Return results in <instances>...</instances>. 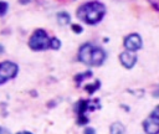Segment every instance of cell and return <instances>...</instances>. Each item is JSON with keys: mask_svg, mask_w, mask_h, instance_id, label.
<instances>
[{"mask_svg": "<svg viewBox=\"0 0 159 134\" xmlns=\"http://www.w3.org/2000/svg\"><path fill=\"white\" fill-rule=\"evenodd\" d=\"M7 7H9V5H7L6 1H0V17L4 16V15L6 14Z\"/></svg>", "mask_w": 159, "mask_h": 134, "instance_id": "obj_14", "label": "cell"}, {"mask_svg": "<svg viewBox=\"0 0 159 134\" xmlns=\"http://www.w3.org/2000/svg\"><path fill=\"white\" fill-rule=\"evenodd\" d=\"M125 128L120 122H114L111 124L109 128V134H124Z\"/></svg>", "mask_w": 159, "mask_h": 134, "instance_id": "obj_9", "label": "cell"}, {"mask_svg": "<svg viewBox=\"0 0 159 134\" xmlns=\"http://www.w3.org/2000/svg\"><path fill=\"white\" fill-rule=\"evenodd\" d=\"M57 21H58L60 25H67V24H70V21H71V16H70L67 12L61 11V12L57 14Z\"/></svg>", "mask_w": 159, "mask_h": 134, "instance_id": "obj_10", "label": "cell"}, {"mask_svg": "<svg viewBox=\"0 0 159 134\" xmlns=\"http://www.w3.org/2000/svg\"><path fill=\"white\" fill-rule=\"evenodd\" d=\"M17 134H32L31 132H27V130H24V132H19Z\"/></svg>", "mask_w": 159, "mask_h": 134, "instance_id": "obj_19", "label": "cell"}, {"mask_svg": "<svg viewBox=\"0 0 159 134\" xmlns=\"http://www.w3.org/2000/svg\"><path fill=\"white\" fill-rule=\"evenodd\" d=\"M123 45L125 47L127 51H132V52H135L138 50L142 48L143 46V41H142V37L137 32H132L129 35H127L123 40Z\"/></svg>", "mask_w": 159, "mask_h": 134, "instance_id": "obj_7", "label": "cell"}, {"mask_svg": "<svg viewBox=\"0 0 159 134\" xmlns=\"http://www.w3.org/2000/svg\"><path fill=\"white\" fill-rule=\"evenodd\" d=\"M60 47H61V41L57 37H51V40H50V48L58 50Z\"/></svg>", "mask_w": 159, "mask_h": 134, "instance_id": "obj_13", "label": "cell"}, {"mask_svg": "<svg viewBox=\"0 0 159 134\" xmlns=\"http://www.w3.org/2000/svg\"><path fill=\"white\" fill-rule=\"evenodd\" d=\"M106 15V6L99 1H87L77 9V19L88 25H96Z\"/></svg>", "mask_w": 159, "mask_h": 134, "instance_id": "obj_1", "label": "cell"}, {"mask_svg": "<svg viewBox=\"0 0 159 134\" xmlns=\"http://www.w3.org/2000/svg\"><path fill=\"white\" fill-rule=\"evenodd\" d=\"M50 40L51 37L43 29H37L29 38V47L34 51H45L50 48Z\"/></svg>", "mask_w": 159, "mask_h": 134, "instance_id": "obj_4", "label": "cell"}, {"mask_svg": "<svg viewBox=\"0 0 159 134\" xmlns=\"http://www.w3.org/2000/svg\"><path fill=\"white\" fill-rule=\"evenodd\" d=\"M19 67L16 63L11 61H4L0 62V84L7 82L9 79H12L17 76Z\"/></svg>", "mask_w": 159, "mask_h": 134, "instance_id": "obj_6", "label": "cell"}, {"mask_svg": "<svg viewBox=\"0 0 159 134\" xmlns=\"http://www.w3.org/2000/svg\"><path fill=\"white\" fill-rule=\"evenodd\" d=\"M137 55L135 52H132V51H123L119 53V61H120V65L127 68V69H130L135 66L137 63Z\"/></svg>", "mask_w": 159, "mask_h": 134, "instance_id": "obj_8", "label": "cell"}, {"mask_svg": "<svg viewBox=\"0 0 159 134\" xmlns=\"http://www.w3.org/2000/svg\"><path fill=\"white\" fill-rule=\"evenodd\" d=\"M71 29L73 30V32H75V34H81V32H82V30H83V29H82V26H81L80 24H72V25H71Z\"/></svg>", "mask_w": 159, "mask_h": 134, "instance_id": "obj_15", "label": "cell"}, {"mask_svg": "<svg viewBox=\"0 0 159 134\" xmlns=\"http://www.w3.org/2000/svg\"><path fill=\"white\" fill-rule=\"evenodd\" d=\"M101 108V104H99V100L98 99H94V100H84V99H81L76 103L75 105V112L77 114V124L78 125H84L88 123V117H87V113L91 112V110H94V109H98Z\"/></svg>", "mask_w": 159, "mask_h": 134, "instance_id": "obj_3", "label": "cell"}, {"mask_svg": "<svg viewBox=\"0 0 159 134\" xmlns=\"http://www.w3.org/2000/svg\"><path fill=\"white\" fill-rule=\"evenodd\" d=\"M92 77V72L91 71H87V72H83V73H80V74H76L75 76V82L77 86H80L86 78H91Z\"/></svg>", "mask_w": 159, "mask_h": 134, "instance_id": "obj_11", "label": "cell"}, {"mask_svg": "<svg viewBox=\"0 0 159 134\" xmlns=\"http://www.w3.org/2000/svg\"><path fill=\"white\" fill-rule=\"evenodd\" d=\"M99 86H101V82H99V81H94L93 84H87V86H84V89H86L88 93H93L97 88H99Z\"/></svg>", "mask_w": 159, "mask_h": 134, "instance_id": "obj_12", "label": "cell"}, {"mask_svg": "<svg viewBox=\"0 0 159 134\" xmlns=\"http://www.w3.org/2000/svg\"><path fill=\"white\" fill-rule=\"evenodd\" d=\"M0 134H10V132H9L6 128H4V127H0Z\"/></svg>", "mask_w": 159, "mask_h": 134, "instance_id": "obj_18", "label": "cell"}, {"mask_svg": "<svg viewBox=\"0 0 159 134\" xmlns=\"http://www.w3.org/2000/svg\"><path fill=\"white\" fill-rule=\"evenodd\" d=\"M150 6L155 10V11H159V0H148Z\"/></svg>", "mask_w": 159, "mask_h": 134, "instance_id": "obj_16", "label": "cell"}, {"mask_svg": "<svg viewBox=\"0 0 159 134\" xmlns=\"http://www.w3.org/2000/svg\"><path fill=\"white\" fill-rule=\"evenodd\" d=\"M106 57L107 55L104 50L89 42L83 43L78 50V60L87 66H92V67L102 66L103 62L106 61Z\"/></svg>", "mask_w": 159, "mask_h": 134, "instance_id": "obj_2", "label": "cell"}, {"mask_svg": "<svg viewBox=\"0 0 159 134\" xmlns=\"http://www.w3.org/2000/svg\"><path fill=\"white\" fill-rule=\"evenodd\" d=\"M83 134H96V132H94L93 128H86L84 132H83Z\"/></svg>", "mask_w": 159, "mask_h": 134, "instance_id": "obj_17", "label": "cell"}, {"mask_svg": "<svg viewBox=\"0 0 159 134\" xmlns=\"http://www.w3.org/2000/svg\"><path fill=\"white\" fill-rule=\"evenodd\" d=\"M143 129L147 134H159V104L143 122Z\"/></svg>", "mask_w": 159, "mask_h": 134, "instance_id": "obj_5", "label": "cell"}]
</instances>
